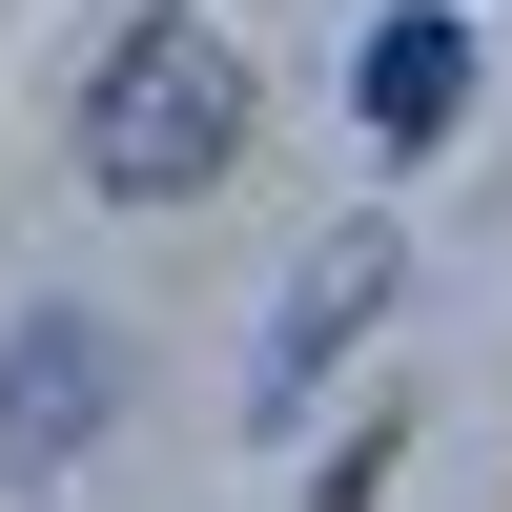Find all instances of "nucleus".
<instances>
[{
    "instance_id": "7ed1b4c3",
    "label": "nucleus",
    "mask_w": 512,
    "mask_h": 512,
    "mask_svg": "<svg viewBox=\"0 0 512 512\" xmlns=\"http://www.w3.org/2000/svg\"><path fill=\"white\" fill-rule=\"evenodd\" d=\"M451 103H472V41H451L431 0L349 41V123H369V144H390V164H431V144H451Z\"/></svg>"
},
{
    "instance_id": "f257e3e1",
    "label": "nucleus",
    "mask_w": 512,
    "mask_h": 512,
    "mask_svg": "<svg viewBox=\"0 0 512 512\" xmlns=\"http://www.w3.org/2000/svg\"><path fill=\"white\" fill-rule=\"evenodd\" d=\"M226 164H246V41L185 21V0L123 21V62L82 82V185L103 205H205Z\"/></svg>"
},
{
    "instance_id": "f03ea898",
    "label": "nucleus",
    "mask_w": 512,
    "mask_h": 512,
    "mask_svg": "<svg viewBox=\"0 0 512 512\" xmlns=\"http://www.w3.org/2000/svg\"><path fill=\"white\" fill-rule=\"evenodd\" d=\"M123 410V328L103 308H21L0 328V492H62Z\"/></svg>"
},
{
    "instance_id": "20e7f679",
    "label": "nucleus",
    "mask_w": 512,
    "mask_h": 512,
    "mask_svg": "<svg viewBox=\"0 0 512 512\" xmlns=\"http://www.w3.org/2000/svg\"><path fill=\"white\" fill-rule=\"evenodd\" d=\"M369 308H390V226H349V246H328V267L267 308V390H246V410H308V390H328V349H349Z\"/></svg>"
}]
</instances>
